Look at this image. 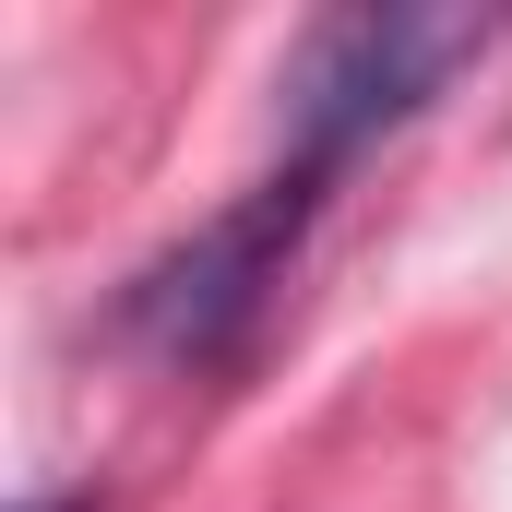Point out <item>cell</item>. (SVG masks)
I'll list each match as a JSON object with an SVG mask.
<instances>
[{
  "instance_id": "cell-2",
  "label": "cell",
  "mask_w": 512,
  "mask_h": 512,
  "mask_svg": "<svg viewBox=\"0 0 512 512\" xmlns=\"http://www.w3.org/2000/svg\"><path fill=\"white\" fill-rule=\"evenodd\" d=\"M322 191H334V179L274 167V179H251L227 215H203L179 251H155L120 286V310H108L120 346H143L155 370H215L262 310H274V286H286V262H298V227L322 215Z\"/></svg>"
},
{
  "instance_id": "cell-3",
  "label": "cell",
  "mask_w": 512,
  "mask_h": 512,
  "mask_svg": "<svg viewBox=\"0 0 512 512\" xmlns=\"http://www.w3.org/2000/svg\"><path fill=\"white\" fill-rule=\"evenodd\" d=\"M36 512H48V501H36ZM60 512H96V501H60Z\"/></svg>"
},
{
  "instance_id": "cell-1",
  "label": "cell",
  "mask_w": 512,
  "mask_h": 512,
  "mask_svg": "<svg viewBox=\"0 0 512 512\" xmlns=\"http://www.w3.org/2000/svg\"><path fill=\"white\" fill-rule=\"evenodd\" d=\"M489 12H417V0H382V12H322L298 48H286V72H274V96H286V167H310V179H346L382 131H405L465 60H489Z\"/></svg>"
}]
</instances>
